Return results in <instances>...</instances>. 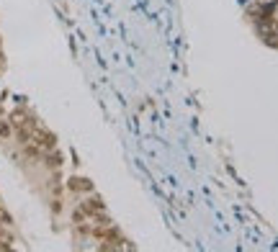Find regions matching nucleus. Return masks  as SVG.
<instances>
[{
	"label": "nucleus",
	"mask_w": 278,
	"mask_h": 252,
	"mask_svg": "<svg viewBox=\"0 0 278 252\" xmlns=\"http://www.w3.org/2000/svg\"><path fill=\"white\" fill-rule=\"evenodd\" d=\"M258 34L268 41V44H278V23L275 18H265V21H258Z\"/></svg>",
	"instance_id": "f257e3e1"
},
{
	"label": "nucleus",
	"mask_w": 278,
	"mask_h": 252,
	"mask_svg": "<svg viewBox=\"0 0 278 252\" xmlns=\"http://www.w3.org/2000/svg\"><path fill=\"white\" fill-rule=\"evenodd\" d=\"M70 188L72 191H90V183H83V178H72L70 180Z\"/></svg>",
	"instance_id": "f03ea898"
},
{
	"label": "nucleus",
	"mask_w": 278,
	"mask_h": 252,
	"mask_svg": "<svg viewBox=\"0 0 278 252\" xmlns=\"http://www.w3.org/2000/svg\"><path fill=\"white\" fill-rule=\"evenodd\" d=\"M0 249H11V237L0 232Z\"/></svg>",
	"instance_id": "7ed1b4c3"
}]
</instances>
